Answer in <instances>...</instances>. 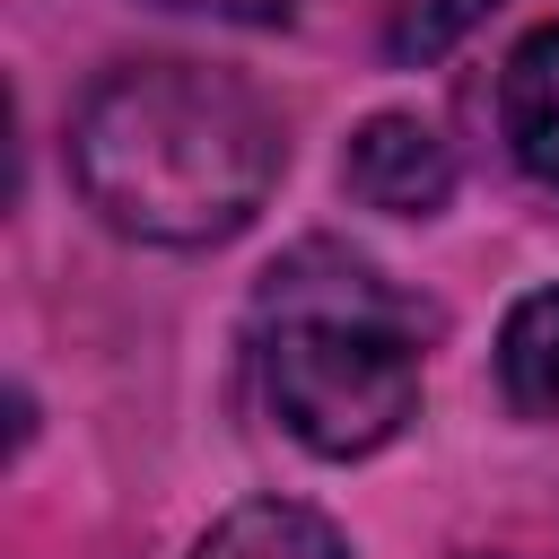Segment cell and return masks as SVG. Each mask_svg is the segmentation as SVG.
I'll return each mask as SVG.
<instances>
[{"label": "cell", "mask_w": 559, "mask_h": 559, "mask_svg": "<svg viewBox=\"0 0 559 559\" xmlns=\"http://www.w3.org/2000/svg\"><path fill=\"white\" fill-rule=\"evenodd\" d=\"M280 166V114L210 61H122L70 114V183L140 245H227L253 227Z\"/></svg>", "instance_id": "cell-1"}, {"label": "cell", "mask_w": 559, "mask_h": 559, "mask_svg": "<svg viewBox=\"0 0 559 559\" xmlns=\"http://www.w3.org/2000/svg\"><path fill=\"white\" fill-rule=\"evenodd\" d=\"M419 332L428 314L393 297L358 253L306 245L262 288V393L280 428L323 454L358 463L419 419Z\"/></svg>", "instance_id": "cell-2"}, {"label": "cell", "mask_w": 559, "mask_h": 559, "mask_svg": "<svg viewBox=\"0 0 559 559\" xmlns=\"http://www.w3.org/2000/svg\"><path fill=\"white\" fill-rule=\"evenodd\" d=\"M341 192H349L358 210H384V218H428V210H445V192H454V148H445V131L419 122V114H376V122H358L349 148H341Z\"/></svg>", "instance_id": "cell-3"}, {"label": "cell", "mask_w": 559, "mask_h": 559, "mask_svg": "<svg viewBox=\"0 0 559 559\" xmlns=\"http://www.w3.org/2000/svg\"><path fill=\"white\" fill-rule=\"evenodd\" d=\"M498 131L533 183H559V26H533L498 79Z\"/></svg>", "instance_id": "cell-4"}, {"label": "cell", "mask_w": 559, "mask_h": 559, "mask_svg": "<svg viewBox=\"0 0 559 559\" xmlns=\"http://www.w3.org/2000/svg\"><path fill=\"white\" fill-rule=\"evenodd\" d=\"M192 559H349V542L297 498H245L201 533Z\"/></svg>", "instance_id": "cell-5"}, {"label": "cell", "mask_w": 559, "mask_h": 559, "mask_svg": "<svg viewBox=\"0 0 559 559\" xmlns=\"http://www.w3.org/2000/svg\"><path fill=\"white\" fill-rule=\"evenodd\" d=\"M498 384L515 411H559V288H533L515 297L507 332H498Z\"/></svg>", "instance_id": "cell-6"}, {"label": "cell", "mask_w": 559, "mask_h": 559, "mask_svg": "<svg viewBox=\"0 0 559 559\" xmlns=\"http://www.w3.org/2000/svg\"><path fill=\"white\" fill-rule=\"evenodd\" d=\"M489 9H498V0H419V9L393 26V52H402V61H437V52H445V44H463Z\"/></svg>", "instance_id": "cell-7"}, {"label": "cell", "mask_w": 559, "mask_h": 559, "mask_svg": "<svg viewBox=\"0 0 559 559\" xmlns=\"http://www.w3.org/2000/svg\"><path fill=\"white\" fill-rule=\"evenodd\" d=\"M148 9H192V17H227V26H280L288 0H148Z\"/></svg>", "instance_id": "cell-8"}]
</instances>
